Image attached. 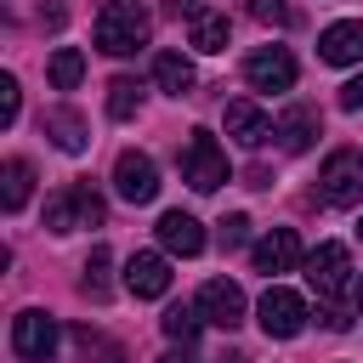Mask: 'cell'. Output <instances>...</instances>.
Wrapping results in <instances>:
<instances>
[{"mask_svg":"<svg viewBox=\"0 0 363 363\" xmlns=\"http://www.w3.org/2000/svg\"><path fill=\"white\" fill-rule=\"evenodd\" d=\"M147 11L136 6V0H102V11H96V45L108 51V57H130V51H142L147 45Z\"/></svg>","mask_w":363,"mask_h":363,"instance_id":"cell-1","label":"cell"},{"mask_svg":"<svg viewBox=\"0 0 363 363\" xmlns=\"http://www.w3.org/2000/svg\"><path fill=\"white\" fill-rule=\"evenodd\" d=\"M357 312H363V278H357Z\"/></svg>","mask_w":363,"mask_h":363,"instance_id":"cell-33","label":"cell"},{"mask_svg":"<svg viewBox=\"0 0 363 363\" xmlns=\"http://www.w3.org/2000/svg\"><path fill=\"white\" fill-rule=\"evenodd\" d=\"M221 363H244V357H238V352H227V357H221Z\"/></svg>","mask_w":363,"mask_h":363,"instance_id":"cell-32","label":"cell"},{"mask_svg":"<svg viewBox=\"0 0 363 363\" xmlns=\"http://www.w3.org/2000/svg\"><path fill=\"white\" fill-rule=\"evenodd\" d=\"M113 187H119V199L147 204V199L159 193V170H153V159H147V153H119V164H113Z\"/></svg>","mask_w":363,"mask_h":363,"instance_id":"cell-10","label":"cell"},{"mask_svg":"<svg viewBox=\"0 0 363 363\" xmlns=\"http://www.w3.org/2000/svg\"><path fill=\"white\" fill-rule=\"evenodd\" d=\"M45 227L51 233H74V227H102V193L91 182H68L45 199Z\"/></svg>","mask_w":363,"mask_h":363,"instance_id":"cell-2","label":"cell"},{"mask_svg":"<svg viewBox=\"0 0 363 363\" xmlns=\"http://www.w3.org/2000/svg\"><path fill=\"white\" fill-rule=\"evenodd\" d=\"M6 187H0V204L17 216L23 204H28V182H34V170H28V159H6V176H0Z\"/></svg>","mask_w":363,"mask_h":363,"instance_id":"cell-19","label":"cell"},{"mask_svg":"<svg viewBox=\"0 0 363 363\" xmlns=\"http://www.w3.org/2000/svg\"><path fill=\"white\" fill-rule=\"evenodd\" d=\"M79 289H85L91 301H108V250H102V244L85 255V278H79Z\"/></svg>","mask_w":363,"mask_h":363,"instance_id":"cell-23","label":"cell"},{"mask_svg":"<svg viewBox=\"0 0 363 363\" xmlns=\"http://www.w3.org/2000/svg\"><path fill=\"white\" fill-rule=\"evenodd\" d=\"M159 363H193V357H187V352H164Z\"/></svg>","mask_w":363,"mask_h":363,"instance_id":"cell-31","label":"cell"},{"mask_svg":"<svg viewBox=\"0 0 363 363\" xmlns=\"http://www.w3.org/2000/svg\"><path fill=\"white\" fill-rule=\"evenodd\" d=\"M170 11H176V17H187V23H193V17H204V0H170Z\"/></svg>","mask_w":363,"mask_h":363,"instance_id":"cell-30","label":"cell"},{"mask_svg":"<svg viewBox=\"0 0 363 363\" xmlns=\"http://www.w3.org/2000/svg\"><path fill=\"white\" fill-rule=\"evenodd\" d=\"M136 108H142V85H136V79H125V74H119V79H113V85H108V113H113V119H130V113H136Z\"/></svg>","mask_w":363,"mask_h":363,"instance_id":"cell-22","label":"cell"},{"mask_svg":"<svg viewBox=\"0 0 363 363\" xmlns=\"http://www.w3.org/2000/svg\"><path fill=\"white\" fill-rule=\"evenodd\" d=\"M17 96H23V91H17V79H11V74H0V125H17Z\"/></svg>","mask_w":363,"mask_h":363,"instance_id":"cell-26","label":"cell"},{"mask_svg":"<svg viewBox=\"0 0 363 363\" xmlns=\"http://www.w3.org/2000/svg\"><path fill=\"white\" fill-rule=\"evenodd\" d=\"M159 244H164L170 255H199V250H204V227H199L187 210H164V216H159Z\"/></svg>","mask_w":363,"mask_h":363,"instance_id":"cell-14","label":"cell"},{"mask_svg":"<svg viewBox=\"0 0 363 363\" xmlns=\"http://www.w3.org/2000/svg\"><path fill=\"white\" fill-rule=\"evenodd\" d=\"M346 272H352V255H346V244H323L318 255H312V267H306V284L335 306V295H346Z\"/></svg>","mask_w":363,"mask_h":363,"instance_id":"cell-9","label":"cell"},{"mask_svg":"<svg viewBox=\"0 0 363 363\" xmlns=\"http://www.w3.org/2000/svg\"><path fill=\"white\" fill-rule=\"evenodd\" d=\"M193 51H227V17L221 11H204V17H193Z\"/></svg>","mask_w":363,"mask_h":363,"instance_id":"cell-20","label":"cell"},{"mask_svg":"<svg viewBox=\"0 0 363 363\" xmlns=\"http://www.w3.org/2000/svg\"><path fill=\"white\" fill-rule=\"evenodd\" d=\"M45 74H51L57 91H74V85L85 79V57H79L74 45H62V51H51V68H45Z\"/></svg>","mask_w":363,"mask_h":363,"instance_id":"cell-21","label":"cell"},{"mask_svg":"<svg viewBox=\"0 0 363 363\" xmlns=\"http://www.w3.org/2000/svg\"><path fill=\"white\" fill-rule=\"evenodd\" d=\"M318 193H323V204H335V210L363 204V153H357V147L329 153V164H323V176H318Z\"/></svg>","mask_w":363,"mask_h":363,"instance_id":"cell-4","label":"cell"},{"mask_svg":"<svg viewBox=\"0 0 363 363\" xmlns=\"http://www.w3.org/2000/svg\"><path fill=\"white\" fill-rule=\"evenodd\" d=\"M159 323H164V335H170V340L193 346V335H199V323H204V318H199V306H170Z\"/></svg>","mask_w":363,"mask_h":363,"instance_id":"cell-24","label":"cell"},{"mask_svg":"<svg viewBox=\"0 0 363 363\" xmlns=\"http://www.w3.org/2000/svg\"><path fill=\"white\" fill-rule=\"evenodd\" d=\"M125 289H130L136 301H159V295L170 289V267H164V255L136 250V255L125 261Z\"/></svg>","mask_w":363,"mask_h":363,"instance_id":"cell-11","label":"cell"},{"mask_svg":"<svg viewBox=\"0 0 363 363\" xmlns=\"http://www.w3.org/2000/svg\"><path fill=\"white\" fill-rule=\"evenodd\" d=\"M182 182L193 193H216L227 182V153H221V142L210 130H187V142H182Z\"/></svg>","mask_w":363,"mask_h":363,"instance_id":"cell-3","label":"cell"},{"mask_svg":"<svg viewBox=\"0 0 363 363\" xmlns=\"http://www.w3.org/2000/svg\"><path fill=\"white\" fill-rule=\"evenodd\" d=\"M250 255H255V272H289L301 261V238H295V227H272Z\"/></svg>","mask_w":363,"mask_h":363,"instance_id":"cell-13","label":"cell"},{"mask_svg":"<svg viewBox=\"0 0 363 363\" xmlns=\"http://www.w3.org/2000/svg\"><path fill=\"white\" fill-rule=\"evenodd\" d=\"M340 108H363V74L340 85Z\"/></svg>","mask_w":363,"mask_h":363,"instance_id":"cell-28","label":"cell"},{"mask_svg":"<svg viewBox=\"0 0 363 363\" xmlns=\"http://www.w3.org/2000/svg\"><path fill=\"white\" fill-rule=\"evenodd\" d=\"M312 136H318V108H289V113L278 119V142H284L289 153H306Z\"/></svg>","mask_w":363,"mask_h":363,"instance_id":"cell-17","label":"cell"},{"mask_svg":"<svg viewBox=\"0 0 363 363\" xmlns=\"http://www.w3.org/2000/svg\"><path fill=\"white\" fill-rule=\"evenodd\" d=\"M199 318L216 323V329H238V323H244V289H238L233 278H210V284L199 289Z\"/></svg>","mask_w":363,"mask_h":363,"instance_id":"cell-7","label":"cell"},{"mask_svg":"<svg viewBox=\"0 0 363 363\" xmlns=\"http://www.w3.org/2000/svg\"><path fill=\"white\" fill-rule=\"evenodd\" d=\"M250 11H255L261 23H272V28H289V23H295V11H289L284 0H250Z\"/></svg>","mask_w":363,"mask_h":363,"instance_id":"cell-25","label":"cell"},{"mask_svg":"<svg viewBox=\"0 0 363 363\" xmlns=\"http://www.w3.org/2000/svg\"><path fill=\"white\" fill-rule=\"evenodd\" d=\"M318 57L323 62H357L363 57V23H329L323 34H318Z\"/></svg>","mask_w":363,"mask_h":363,"instance_id":"cell-15","label":"cell"},{"mask_svg":"<svg viewBox=\"0 0 363 363\" xmlns=\"http://www.w3.org/2000/svg\"><path fill=\"white\" fill-rule=\"evenodd\" d=\"M153 79H159V91L187 96V91H193V62H187L182 51H159V57H153Z\"/></svg>","mask_w":363,"mask_h":363,"instance_id":"cell-16","label":"cell"},{"mask_svg":"<svg viewBox=\"0 0 363 363\" xmlns=\"http://www.w3.org/2000/svg\"><path fill=\"white\" fill-rule=\"evenodd\" d=\"M45 130H51V142H57L62 153H85V125H79V113L51 108V113H45Z\"/></svg>","mask_w":363,"mask_h":363,"instance_id":"cell-18","label":"cell"},{"mask_svg":"<svg viewBox=\"0 0 363 363\" xmlns=\"http://www.w3.org/2000/svg\"><path fill=\"white\" fill-rule=\"evenodd\" d=\"M11 352L23 357V363H51V352H57V323L45 318V312H17L11 318Z\"/></svg>","mask_w":363,"mask_h":363,"instance_id":"cell-5","label":"cell"},{"mask_svg":"<svg viewBox=\"0 0 363 363\" xmlns=\"http://www.w3.org/2000/svg\"><path fill=\"white\" fill-rule=\"evenodd\" d=\"M357 233H363V227H357Z\"/></svg>","mask_w":363,"mask_h":363,"instance_id":"cell-34","label":"cell"},{"mask_svg":"<svg viewBox=\"0 0 363 363\" xmlns=\"http://www.w3.org/2000/svg\"><path fill=\"white\" fill-rule=\"evenodd\" d=\"M227 136H233V142H244V147H261V142L272 136V119L261 113V102L238 96V102H227Z\"/></svg>","mask_w":363,"mask_h":363,"instance_id":"cell-12","label":"cell"},{"mask_svg":"<svg viewBox=\"0 0 363 363\" xmlns=\"http://www.w3.org/2000/svg\"><path fill=\"white\" fill-rule=\"evenodd\" d=\"M318 318H323V329H335V335H340V329H352V318H346V312H340V306H323V312H318Z\"/></svg>","mask_w":363,"mask_h":363,"instance_id":"cell-29","label":"cell"},{"mask_svg":"<svg viewBox=\"0 0 363 363\" xmlns=\"http://www.w3.org/2000/svg\"><path fill=\"white\" fill-rule=\"evenodd\" d=\"M244 79H250L255 91H289V85H295V57H289L284 45H261V51H250Z\"/></svg>","mask_w":363,"mask_h":363,"instance_id":"cell-8","label":"cell"},{"mask_svg":"<svg viewBox=\"0 0 363 363\" xmlns=\"http://www.w3.org/2000/svg\"><path fill=\"white\" fill-rule=\"evenodd\" d=\"M244 238H250V216H227V221H221V244H227V250H238Z\"/></svg>","mask_w":363,"mask_h":363,"instance_id":"cell-27","label":"cell"},{"mask_svg":"<svg viewBox=\"0 0 363 363\" xmlns=\"http://www.w3.org/2000/svg\"><path fill=\"white\" fill-rule=\"evenodd\" d=\"M301 323H306V301H301L295 289L272 284V289L261 295V329H267L272 340H295V335H301Z\"/></svg>","mask_w":363,"mask_h":363,"instance_id":"cell-6","label":"cell"}]
</instances>
